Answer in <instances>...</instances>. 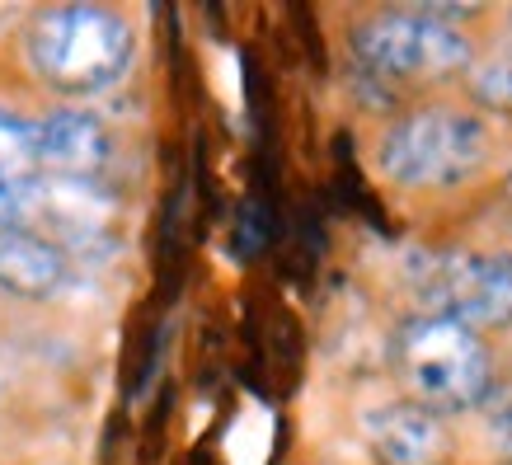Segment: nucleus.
Returning <instances> with one entry per match:
<instances>
[{
    "label": "nucleus",
    "mask_w": 512,
    "mask_h": 465,
    "mask_svg": "<svg viewBox=\"0 0 512 465\" xmlns=\"http://www.w3.org/2000/svg\"><path fill=\"white\" fill-rule=\"evenodd\" d=\"M395 372L409 400L433 414H466L494 395V357L480 329L451 315H414L395 334Z\"/></svg>",
    "instance_id": "nucleus-1"
},
{
    "label": "nucleus",
    "mask_w": 512,
    "mask_h": 465,
    "mask_svg": "<svg viewBox=\"0 0 512 465\" xmlns=\"http://www.w3.org/2000/svg\"><path fill=\"white\" fill-rule=\"evenodd\" d=\"M489 160V127L480 113L428 104L395 118L381 137V174L400 188H456Z\"/></svg>",
    "instance_id": "nucleus-2"
},
{
    "label": "nucleus",
    "mask_w": 512,
    "mask_h": 465,
    "mask_svg": "<svg viewBox=\"0 0 512 465\" xmlns=\"http://www.w3.org/2000/svg\"><path fill=\"white\" fill-rule=\"evenodd\" d=\"M29 57L52 90L94 94L109 90L132 62V33L99 5L47 10L29 33Z\"/></svg>",
    "instance_id": "nucleus-3"
},
{
    "label": "nucleus",
    "mask_w": 512,
    "mask_h": 465,
    "mask_svg": "<svg viewBox=\"0 0 512 465\" xmlns=\"http://www.w3.org/2000/svg\"><path fill=\"white\" fill-rule=\"evenodd\" d=\"M353 57L376 80H451L475 66L470 38L433 10H376L353 29Z\"/></svg>",
    "instance_id": "nucleus-4"
},
{
    "label": "nucleus",
    "mask_w": 512,
    "mask_h": 465,
    "mask_svg": "<svg viewBox=\"0 0 512 465\" xmlns=\"http://www.w3.org/2000/svg\"><path fill=\"white\" fill-rule=\"evenodd\" d=\"M428 315H451L470 329L512 325V273L503 254H447L423 273Z\"/></svg>",
    "instance_id": "nucleus-5"
},
{
    "label": "nucleus",
    "mask_w": 512,
    "mask_h": 465,
    "mask_svg": "<svg viewBox=\"0 0 512 465\" xmlns=\"http://www.w3.org/2000/svg\"><path fill=\"white\" fill-rule=\"evenodd\" d=\"M367 451L376 465H451L456 442L442 414L400 400L367 419Z\"/></svg>",
    "instance_id": "nucleus-6"
},
{
    "label": "nucleus",
    "mask_w": 512,
    "mask_h": 465,
    "mask_svg": "<svg viewBox=\"0 0 512 465\" xmlns=\"http://www.w3.org/2000/svg\"><path fill=\"white\" fill-rule=\"evenodd\" d=\"M113 141L99 118L90 113H47L43 123H33V160L52 179H94L109 165Z\"/></svg>",
    "instance_id": "nucleus-7"
},
{
    "label": "nucleus",
    "mask_w": 512,
    "mask_h": 465,
    "mask_svg": "<svg viewBox=\"0 0 512 465\" xmlns=\"http://www.w3.org/2000/svg\"><path fill=\"white\" fill-rule=\"evenodd\" d=\"M66 259L62 249L33 231H0V287L24 301H43L62 287Z\"/></svg>",
    "instance_id": "nucleus-8"
},
{
    "label": "nucleus",
    "mask_w": 512,
    "mask_h": 465,
    "mask_svg": "<svg viewBox=\"0 0 512 465\" xmlns=\"http://www.w3.org/2000/svg\"><path fill=\"white\" fill-rule=\"evenodd\" d=\"M33 217L71 235H99L113 221V198L94 179H43L33 184Z\"/></svg>",
    "instance_id": "nucleus-9"
},
{
    "label": "nucleus",
    "mask_w": 512,
    "mask_h": 465,
    "mask_svg": "<svg viewBox=\"0 0 512 465\" xmlns=\"http://www.w3.org/2000/svg\"><path fill=\"white\" fill-rule=\"evenodd\" d=\"M466 85H470V99H475L484 113H494V118H512V47L470 66Z\"/></svg>",
    "instance_id": "nucleus-10"
},
{
    "label": "nucleus",
    "mask_w": 512,
    "mask_h": 465,
    "mask_svg": "<svg viewBox=\"0 0 512 465\" xmlns=\"http://www.w3.org/2000/svg\"><path fill=\"white\" fill-rule=\"evenodd\" d=\"M0 170L5 174H19V179H33L38 160H33V127L10 118L0 109Z\"/></svg>",
    "instance_id": "nucleus-11"
},
{
    "label": "nucleus",
    "mask_w": 512,
    "mask_h": 465,
    "mask_svg": "<svg viewBox=\"0 0 512 465\" xmlns=\"http://www.w3.org/2000/svg\"><path fill=\"white\" fill-rule=\"evenodd\" d=\"M33 217V179L0 170V231H15Z\"/></svg>",
    "instance_id": "nucleus-12"
},
{
    "label": "nucleus",
    "mask_w": 512,
    "mask_h": 465,
    "mask_svg": "<svg viewBox=\"0 0 512 465\" xmlns=\"http://www.w3.org/2000/svg\"><path fill=\"white\" fill-rule=\"evenodd\" d=\"M503 193H508V202H512V170H508V184H503Z\"/></svg>",
    "instance_id": "nucleus-13"
},
{
    "label": "nucleus",
    "mask_w": 512,
    "mask_h": 465,
    "mask_svg": "<svg viewBox=\"0 0 512 465\" xmlns=\"http://www.w3.org/2000/svg\"><path fill=\"white\" fill-rule=\"evenodd\" d=\"M503 264H508V273H512V254H503Z\"/></svg>",
    "instance_id": "nucleus-14"
},
{
    "label": "nucleus",
    "mask_w": 512,
    "mask_h": 465,
    "mask_svg": "<svg viewBox=\"0 0 512 465\" xmlns=\"http://www.w3.org/2000/svg\"><path fill=\"white\" fill-rule=\"evenodd\" d=\"M508 24H512V15H508Z\"/></svg>",
    "instance_id": "nucleus-15"
}]
</instances>
